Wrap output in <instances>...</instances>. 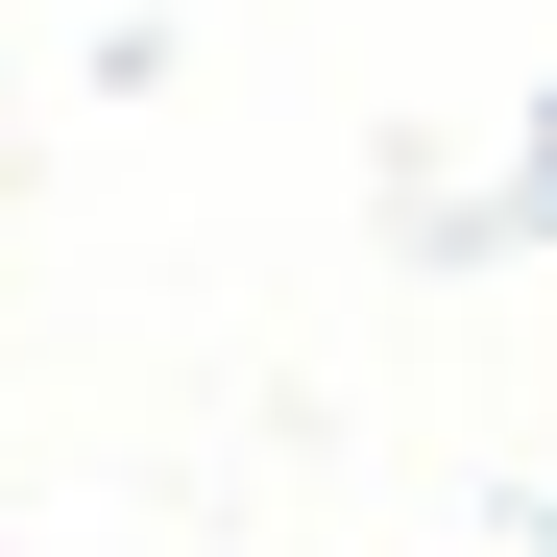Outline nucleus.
Returning a JSON list of instances; mask_svg holds the SVG:
<instances>
[]
</instances>
